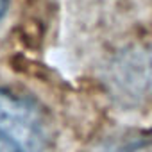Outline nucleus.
I'll list each match as a JSON object with an SVG mask.
<instances>
[{
	"label": "nucleus",
	"mask_w": 152,
	"mask_h": 152,
	"mask_svg": "<svg viewBox=\"0 0 152 152\" xmlns=\"http://www.w3.org/2000/svg\"><path fill=\"white\" fill-rule=\"evenodd\" d=\"M47 120L36 104L0 90V152H45Z\"/></svg>",
	"instance_id": "obj_1"
},
{
	"label": "nucleus",
	"mask_w": 152,
	"mask_h": 152,
	"mask_svg": "<svg viewBox=\"0 0 152 152\" xmlns=\"http://www.w3.org/2000/svg\"><path fill=\"white\" fill-rule=\"evenodd\" d=\"M6 9H7V0H0V18L4 16Z\"/></svg>",
	"instance_id": "obj_2"
}]
</instances>
